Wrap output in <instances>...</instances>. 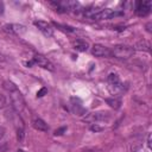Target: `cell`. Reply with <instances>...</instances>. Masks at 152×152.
I'll return each mask as SVG.
<instances>
[{
  "label": "cell",
  "instance_id": "obj_1",
  "mask_svg": "<svg viewBox=\"0 0 152 152\" xmlns=\"http://www.w3.org/2000/svg\"><path fill=\"white\" fill-rule=\"evenodd\" d=\"M134 55V49L132 46L128 45H115L112 50H110V56L115 57V58H120V59H127L129 57H132Z\"/></svg>",
  "mask_w": 152,
  "mask_h": 152
},
{
  "label": "cell",
  "instance_id": "obj_2",
  "mask_svg": "<svg viewBox=\"0 0 152 152\" xmlns=\"http://www.w3.org/2000/svg\"><path fill=\"white\" fill-rule=\"evenodd\" d=\"M108 89L112 94H116L119 93L122 87H121V82H120V78L116 74H109L108 75Z\"/></svg>",
  "mask_w": 152,
  "mask_h": 152
},
{
  "label": "cell",
  "instance_id": "obj_3",
  "mask_svg": "<svg viewBox=\"0 0 152 152\" xmlns=\"http://www.w3.org/2000/svg\"><path fill=\"white\" fill-rule=\"evenodd\" d=\"M121 12H115L110 8H104V10H97L96 13L91 17V19H96V20H101V19H110L116 15H121Z\"/></svg>",
  "mask_w": 152,
  "mask_h": 152
},
{
  "label": "cell",
  "instance_id": "obj_4",
  "mask_svg": "<svg viewBox=\"0 0 152 152\" xmlns=\"http://www.w3.org/2000/svg\"><path fill=\"white\" fill-rule=\"evenodd\" d=\"M10 94H11V100H12L13 107L15 108L17 112H21V109H23L24 106H25V102H24V99H23L21 93H20L18 89H15V90L11 91Z\"/></svg>",
  "mask_w": 152,
  "mask_h": 152
},
{
  "label": "cell",
  "instance_id": "obj_5",
  "mask_svg": "<svg viewBox=\"0 0 152 152\" xmlns=\"http://www.w3.org/2000/svg\"><path fill=\"white\" fill-rule=\"evenodd\" d=\"M33 63L38 64L39 66H42V68H44V69H46V70H50V71H53V70H55L53 64H52L46 57H44V56H42V55H34V57H33Z\"/></svg>",
  "mask_w": 152,
  "mask_h": 152
},
{
  "label": "cell",
  "instance_id": "obj_6",
  "mask_svg": "<svg viewBox=\"0 0 152 152\" xmlns=\"http://www.w3.org/2000/svg\"><path fill=\"white\" fill-rule=\"evenodd\" d=\"M151 10V2L150 1H138L135 6V13L139 17H145L150 13Z\"/></svg>",
  "mask_w": 152,
  "mask_h": 152
},
{
  "label": "cell",
  "instance_id": "obj_7",
  "mask_svg": "<svg viewBox=\"0 0 152 152\" xmlns=\"http://www.w3.org/2000/svg\"><path fill=\"white\" fill-rule=\"evenodd\" d=\"M91 53L96 57H109L110 50L107 46H103L101 44H94L91 48Z\"/></svg>",
  "mask_w": 152,
  "mask_h": 152
},
{
  "label": "cell",
  "instance_id": "obj_8",
  "mask_svg": "<svg viewBox=\"0 0 152 152\" xmlns=\"http://www.w3.org/2000/svg\"><path fill=\"white\" fill-rule=\"evenodd\" d=\"M34 25L39 28V31H40L44 36H46V37H51V36L53 34V30H52L51 25H50V24H48L46 21L37 20V21H34Z\"/></svg>",
  "mask_w": 152,
  "mask_h": 152
},
{
  "label": "cell",
  "instance_id": "obj_9",
  "mask_svg": "<svg viewBox=\"0 0 152 152\" xmlns=\"http://www.w3.org/2000/svg\"><path fill=\"white\" fill-rule=\"evenodd\" d=\"M71 109L76 115H83L86 113V109L83 108L78 99H71Z\"/></svg>",
  "mask_w": 152,
  "mask_h": 152
},
{
  "label": "cell",
  "instance_id": "obj_10",
  "mask_svg": "<svg viewBox=\"0 0 152 152\" xmlns=\"http://www.w3.org/2000/svg\"><path fill=\"white\" fill-rule=\"evenodd\" d=\"M109 119V115H108V113H103V112H101V113H93V114H90L89 116H87V120H95V121H104V120H108Z\"/></svg>",
  "mask_w": 152,
  "mask_h": 152
},
{
  "label": "cell",
  "instance_id": "obj_11",
  "mask_svg": "<svg viewBox=\"0 0 152 152\" xmlns=\"http://www.w3.org/2000/svg\"><path fill=\"white\" fill-rule=\"evenodd\" d=\"M32 125H33V127H34L36 129H38V131L46 132V131L49 129V127H48V125L45 124V121L42 120V119H39V118H34L33 121H32Z\"/></svg>",
  "mask_w": 152,
  "mask_h": 152
},
{
  "label": "cell",
  "instance_id": "obj_12",
  "mask_svg": "<svg viewBox=\"0 0 152 152\" xmlns=\"http://www.w3.org/2000/svg\"><path fill=\"white\" fill-rule=\"evenodd\" d=\"M72 45H74V48L76 49V50H78V51H87L88 50V43L86 42V40H83V39H76L74 43H72Z\"/></svg>",
  "mask_w": 152,
  "mask_h": 152
},
{
  "label": "cell",
  "instance_id": "obj_13",
  "mask_svg": "<svg viewBox=\"0 0 152 152\" xmlns=\"http://www.w3.org/2000/svg\"><path fill=\"white\" fill-rule=\"evenodd\" d=\"M150 48H151V46H150V44H148L146 40H139V42L135 44V49H137V50H140V51H147V52H150V51H151Z\"/></svg>",
  "mask_w": 152,
  "mask_h": 152
},
{
  "label": "cell",
  "instance_id": "obj_14",
  "mask_svg": "<svg viewBox=\"0 0 152 152\" xmlns=\"http://www.w3.org/2000/svg\"><path fill=\"white\" fill-rule=\"evenodd\" d=\"M106 102H107L112 108H114V109H118V108L120 107V104H121V101H120L118 97H110V99H107Z\"/></svg>",
  "mask_w": 152,
  "mask_h": 152
},
{
  "label": "cell",
  "instance_id": "obj_15",
  "mask_svg": "<svg viewBox=\"0 0 152 152\" xmlns=\"http://www.w3.org/2000/svg\"><path fill=\"white\" fill-rule=\"evenodd\" d=\"M4 88H5L8 93H11V91H13V90L18 89V88H17V86H15L13 82H11V81H5V82H4Z\"/></svg>",
  "mask_w": 152,
  "mask_h": 152
},
{
  "label": "cell",
  "instance_id": "obj_16",
  "mask_svg": "<svg viewBox=\"0 0 152 152\" xmlns=\"http://www.w3.org/2000/svg\"><path fill=\"white\" fill-rule=\"evenodd\" d=\"M12 32H13V34H14V33H17V34H20L21 32H25V26L14 24V25H12Z\"/></svg>",
  "mask_w": 152,
  "mask_h": 152
},
{
  "label": "cell",
  "instance_id": "obj_17",
  "mask_svg": "<svg viewBox=\"0 0 152 152\" xmlns=\"http://www.w3.org/2000/svg\"><path fill=\"white\" fill-rule=\"evenodd\" d=\"M23 138H24V131H23V128H18L17 129V139L19 141H21Z\"/></svg>",
  "mask_w": 152,
  "mask_h": 152
},
{
  "label": "cell",
  "instance_id": "obj_18",
  "mask_svg": "<svg viewBox=\"0 0 152 152\" xmlns=\"http://www.w3.org/2000/svg\"><path fill=\"white\" fill-rule=\"evenodd\" d=\"M90 131H93V132H100V131H102V127L95 124V125H91L90 126Z\"/></svg>",
  "mask_w": 152,
  "mask_h": 152
},
{
  "label": "cell",
  "instance_id": "obj_19",
  "mask_svg": "<svg viewBox=\"0 0 152 152\" xmlns=\"http://www.w3.org/2000/svg\"><path fill=\"white\" fill-rule=\"evenodd\" d=\"M46 93H48V89H46V88H42L39 91H37V97H42V96H44Z\"/></svg>",
  "mask_w": 152,
  "mask_h": 152
},
{
  "label": "cell",
  "instance_id": "obj_20",
  "mask_svg": "<svg viewBox=\"0 0 152 152\" xmlns=\"http://www.w3.org/2000/svg\"><path fill=\"white\" fill-rule=\"evenodd\" d=\"M65 131H66V127H62V128H59V129H56V131H55V135H62L63 132H65Z\"/></svg>",
  "mask_w": 152,
  "mask_h": 152
},
{
  "label": "cell",
  "instance_id": "obj_21",
  "mask_svg": "<svg viewBox=\"0 0 152 152\" xmlns=\"http://www.w3.org/2000/svg\"><path fill=\"white\" fill-rule=\"evenodd\" d=\"M5 104H6V99H5V96H4V95H1V94H0V109H1Z\"/></svg>",
  "mask_w": 152,
  "mask_h": 152
},
{
  "label": "cell",
  "instance_id": "obj_22",
  "mask_svg": "<svg viewBox=\"0 0 152 152\" xmlns=\"http://www.w3.org/2000/svg\"><path fill=\"white\" fill-rule=\"evenodd\" d=\"M5 132H6V131H5V128H4L2 126H0V140L4 138V135H5Z\"/></svg>",
  "mask_w": 152,
  "mask_h": 152
},
{
  "label": "cell",
  "instance_id": "obj_23",
  "mask_svg": "<svg viewBox=\"0 0 152 152\" xmlns=\"http://www.w3.org/2000/svg\"><path fill=\"white\" fill-rule=\"evenodd\" d=\"M147 146H148V148H151V134L147 135Z\"/></svg>",
  "mask_w": 152,
  "mask_h": 152
},
{
  "label": "cell",
  "instance_id": "obj_24",
  "mask_svg": "<svg viewBox=\"0 0 152 152\" xmlns=\"http://www.w3.org/2000/svg\"><path fill=\"white\" fill-rule=\"evenodd\" d=\"M17 152H25V151H24V150H18Z\"/></svg>",
  "mask_w": 152,
  "mask_h": 152
}]
</instances>
